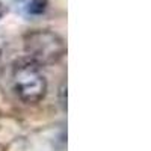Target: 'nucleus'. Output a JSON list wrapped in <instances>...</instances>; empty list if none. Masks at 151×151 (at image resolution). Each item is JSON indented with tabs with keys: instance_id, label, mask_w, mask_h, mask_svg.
<instances>
[{
	"instance_id": "3",
	"label": "nucleus",
	"mask_w": 151,
	"mask_h": 151,
	"mask_svg": "<svg viewBox=\"0 0 151 151\" xmlns=\"http://www.w3.org/2000/svg\"><path fill=\"white\" fill-rule=\"evenodd\" d=\"M48 8V0H30L26 6L27 14L30 15H42Z\"/></svg>"
},
{
	"instance_id": "2",
	"label": "nucleus",
	"mask_w": 151,
	"mask_h": 151,
	"mask_svg": "<svg viewBox=\"0 0 151 151\" xmlns=\"http://www.w3.org/2000/svg\"><path fill=\"white\" fill-rule=\"evenodd\" d=\"M12 86L17 97L26 104L42 101L47 94V80L41 68L32 60H18L12 68Z\"/></svg>"
},
{
	"instance_id": "4",
	"label": "nucleus",
	"mask_w": 151,
	"mask_h": 151,
	"mask_svg": "<svg viewBox=\"0 0 151 151\" xmlns=\"http://www.w3.org/2000/svg\"><path fill=\"white\" fill-rule=\"evenodd\" d=\"M59 95H60V104H62V107H67L65 106V103H67V89H65V83H62V86H60V89H59Z\"/></svg>"
},
{
	"instance_id": "5",
	"label": "nucleus",
	"mask_w": 151,
	"mask_h": 151,
	"mask_svg": "<svg viewBox=\"0 0 151 151\" xmlns=\"http://www.w3.org/2000/svg\"><path fill=\"white\" fill-rule=\"evenodd\" d=\"M5 12H6V9H5V5L0 2V18H2L3 15H5Z\"/></svg>"
},
{
	"instance_id": "1",
	"label": "nucleus",
	"mask_w": 151,
	"mask_h": 151,
	"mask_svg": "<svg viewBox=\"0 0 151 151\" xmlns=\"http://www.w3.org/2000/svg\"><path fill=\"white\" fill-rule=\"evenodd\" d=\"M23 45L29 60L38 67L55 65L67 53V45L62 36L47 29L27 32L23 38Z\"/></svg>"
}]
</instances>
